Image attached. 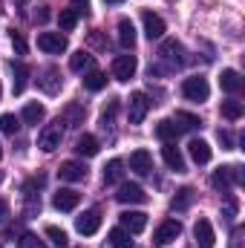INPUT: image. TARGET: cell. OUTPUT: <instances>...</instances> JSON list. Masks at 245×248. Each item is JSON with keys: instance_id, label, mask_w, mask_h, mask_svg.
Instances as JSON below:
<instances>
[{"instance_id": "obj_1", "label": "cell", "mask_w": 245, "mask_h": 248, "mask_svg": "<svg viewBox=\"0 0 245 248\" xmlns=\"http://www.w3.org/2000/svg\"><path fill=\"white\" fill-rule=\"evenodd\" d=\"M211 185L222 193H228L231 185H243V168L240 165H231V168H219L214 176H211Z\"/></svg>"}, {"instance_id": "obj_2", "label": "cell", "mask_w": 245, "mask_h": 248, "mask_svg": "<svg viewBox=\"0 0 245 248\" xmlns=\"http://www.w3.org/2000/svg\"><path fill=\"white\" fill-rule=\"evenodd\" d=\"M182 95L187 98V101H208L211 87H208V81H205L202 75H193V78H184Z\"/></svg>"}, {"instance_id": "obj_3", "label": "cell", "mask_w": 245, "mask_h": 248, "mask_svg": "<svg viewBox=\"0 0 245 248\" xmlns=\"http://www.w3.org/2000/svg\"><path fill=\"white\" fill-rule=\"evenodd\" d=\"M61 136H63V130H61V119H58V122L46 124V127L38 133V147H41L44 153H52L55 147H61Z\"/></svg>"}, {"instance_id": "obj_4", "label": "cell", "mask_w": 245, "mask_h": 248, "mask_svg": "<svg viewBox=\"0 0 245 248\" xmlns=\"http://www.w3.org/2000/svg\"><path fill=\"white\" fill-rule=\"evenodd\" d=\"M75 228H78V234H84V237H92V234L101 228V211H98V208H92V211H84V214L75 219Z\"/></svg>"}, {"instance_id": "obj_5", "label": "cell", "mask_w": 245, "mask_h": 248, "mask_svg": "<svg viewBox=\"0 0 245 248\" xmlns=\"http://www.w3.org/2000/svg\"><path fill=\"white\" fill-rule=\"evenodd\" d=\"M38 46L44 52H49V55H61V52H66V38L61 32H41L38 35Z\"/></svg>"}, {"instance_id": "obj_6", "label": "cell", "mask_w": 245, "mask_h": 248, "mask_svg": "<svg viewBox=\"0 0 245 248\" xmlns=\"http://www.w3.org/2000/svg\"><path fill=\"white\" fill-rule=\"evenodd\" d=\"M147 110H150V98H147L144 93H133V95H130V110H127L130 124H141L144 116H147Z\"/></svg>"}, {"instance_id": "obj_7", "label": "cell", "mask_w": 245, "mask_h": 248, "mask_svg": "<svg viewBox=\"0 0 245 248\" xmlns=\"http://www.w3.org/2000/svg\"><path fill=\"white\" fill-rule=\"evenodd\" d=\"M182 234V225L176 222V219H165L159 228H156V234H153V243L156 246H170L176 237Z\"/></svg>"}, {"instance_id": "obj_8", "label": "cell", "mask_w": 245, "mask_h": 248, "mask_svg": "<svg viewBox=\"0 0 245 248\" xmlns=\"http://www.w3.org/2000/svg\"><path fill=\"white\" fill-rule=\"evenodd\" d=\"M136 55H119L116 61H113V78L116 81H130L133 75H136Z\"/></svg>"}, {"instance_id": "obj_9", "label": "cell", "mask_w": 245, "mask_h": 248, "mask_svg": "<svg viewBox=\"0 0 245 248\" xmlns=\"http://www.w3.org/2000/svg\"><path fill=\"white\" fill-rule=\"evenodd\" d=\"M193 237H196V246L199 248H214L216 237H214V225H211V219H196V225H193Z\"/></svg>"}, {"instance_id": "obj_10", "label": "cell", "mask_w": 245, "mask_h": 248, "mask_svg": "<svg viewBox=\"0 0 245 248\" xmlns=\"http://www.w3.org/2000/svg\"><path fill=\"white\" fill-rule=\"evenodd\" d=\"M122 228L130 231V234H141L147 228V214L141 211H124L122 214Z\"/></svg>"}, {"instance_id": "obj_11", "label": "cell", "mask_w": 245, "mask_h": 248, "mask_svg": "<svg viewBox=\"0 0 245 248\" xmlns=\"http://www.w3.org/2000/svg\"><path fill=\"white\" fill-rule=\"evenodd\" d=\"M141 23H144V35H147L150 41H159V38L165 35V20H162L159 15H153V12H141Z\"/></svg>"}, {"instance_id": "obj_12", "label": "cell", "mask_w": 245, "mask_h": 248, "mask_svg": "<svg viewBox=\"0 0 245 248\" xmlns=\"http://www.w3.org/2000/svg\"><path fill=\"white\" fill-rule=\"evenodd\" d=\"M58 176H61L63 182H84L87 179V168L81 162H61Z\"/></svg>"}, {"instance_id": "obj_13", "label": "cell", "mask_w": 245, "mask_h": 248, "mask_svg": "<svg viewBox=\"0 0 245 248\" xmlns=\"http://www.w3.org/2000/svg\"><path fill=\"white\" fill-rule=\"evenodd\" d=\"M116 199L124 202V205H136V202H144L147 199V193L141 190V185H133V182H124L119 187V193H116Z\"/></svg>"}, {"instance_id": "obj_14", "label": "cell", "mask_w": 245, "mask_h": 248, "mask_svg": "<svg viewBox=\"0 0 245 248\" xmlns=\"http://www.w3.org/2000/svg\"><path fill=\"white\" fill-rule=\"evenodd\" d=\"M162 159H165V165H168L170 170H176V173H182L184 170V159H182V153H179V147H176L173 141H165V147H162Z\"/></svg>"}, {"instance_id": "obj_15", "label": "cell", "mask_w": 245, "mask_h": 248, "mask_svg": "<svg viewBox=\"0 0 245 248\" xmlns=\"http://www.w3.org/2000/svg\"><path fill=\"white\" fill-rule=\"evenodd\" d=\"M78 202H81V193L78 190H69V187H61L55 193V199H52V205L58 211H72V208H78Z\"/></svg>"}, {"instance_id": "obj_16", "label": "cell", "mask_w": 245, "mask_h": 248, "mask_svg": "<svg viewBox=\"0 0 245 248\" xmlns=\"http://www.w3.org/2000/svg\"><path fill=\"white\" fill-rule=\"evenodd\" d=\"M130 170H136L138 176H147V173L153 170V159H150V153H147V150H136V153L130 156Z\"/></svg>"}, {"instance_id": "obj_17", "label": "cell", "mask_w": 245, "mask_h": 248, "mask_svg": "<svg viewBox=\"0 0 245 248\" xmlns=\"http://www.w3.org/2000/svg\"><path fill=\"white\" fill-rule=\"evenodd\" d=\"M187 150H190V159H193L196 165H208V162H211V144H208V141L193 139V141L187 144Z\"/></svg>"}, {"instance_id": "obj_18", "label": "cell", "mask_w": 245, "mask_h": 248, "mask_svg": "<svg viewBox=\"0 0 245 248\" xmlns=\"http://www.w3.org/2000/svg\"><path fill=\"white\" fill-rule=\"evenodd\" d=\"M119 44H122L124 49H133V46H136V26H133V20H127V17L119 20Z\"/></svg>"}, {"instance_id": "obj_19", "label": "cell", "mask_w": 245, "mask_h": 248, "mask_svg": "<svg viewBox=\"0 0 245 248\" xmlns=\"http://www.w3.org/2000/svg\"><path fill=\"white\" fill-rule=\"evenodd\" d=\"M219 87L225 90V93H240L243 90V78H240V72L237 69H222V78H219Z\"/></svg>"}, {"instance_id": "obj_20", "label": "cell", "mask_w": 245, "mask_h": 248, "mask_svg": "<svg viewBox=\"0 0 245 248\" xmlns=\"http://www.w3.org/2000/svg\"><path fill=\"white\" fill-rule=\"evenodd\" d=\"M38 87L46 93V95H55L61 90V78H58V69H46L44 78H38Z\"/></svg>"}, {"instance_id": "obj_21", "label": "cell", "mask_w": 245, "mask_h": 248, "mask_svg": "<svg viewBox=\"0 0 245 248\" xmlns=\"http://www.w3.org/2000/svg\"><path fill=\"white\" fill-rule=\"evenodd\" d=\"M75 153H78V156H95V153H98V139L90 136V133H84V136L75 141Z\"/></svg>"}, {"instance_id": "obj_22", "label": "cell", "mask_w": 245, "mask_h": 248, "mask_svg": "<svg viewBox=\"0 0 245 248\" xmlns=\"http://www.w3.org/2000/svg\"><path fill=\"white\" fill-rule=\"evenodd\" d=\"M84 87H87L90 93H98V90H104V87H107V75H104V72H98V69H90V72L84 75Z\"/></svg>"}, {"instance_id": "obj_23", "label": "cell", "mask_w": 245, "mask_h": 248, "mask_svg": "<svg viewBox=\"0 0 245 248\" xmlns=\"http://www.w3.org/2000/svg\"><path fill=\"white\" fill-rule=\"evenodd\" d=\"M156 136L162 139V141H173L176 136H179V127L173 119H162V122L156 124Z\"/></svg>"}, {"instance_id": "obj_24", "label": "cell", "mask_w": 245, "mask_h": 248, "mask_svg": "<svg viewBox=\"0 0 245 248\" xmlns=\"http://www.w3.org/2000/svg\"><path fill=\"white\" fill-rule=\"evenodd\" d=\"M122 176H124V162L122 159L107 162V168H104V182L113 185V182H122Z\"/></svg>"}, {"instance_id": "obj_25", "label": "cell", "mask_w": 245, "mask_h": 248, "mask_svg": "<svg viewBox=\"0 0 245 248\" xmlns=\"http://www.w3.org/2000/svg\"><path fill=\"white\" fill-rule=\"evenodd\" d=\"M63 124H69V127H78V124H84V107L81 104H66V110H63Z\"/></svg>"}, {"instance_id": "obj_26", "label": "cell", "mask_w": 245, "mask_h": 248, "mask_svg": "<svg viewBox=\"0 0 245 248\" xmlns=\"http://www.w3.org/2000/svg\"><path fill=\"white\" fill-rule=\"evenodd\" d=\"M12 72H15V93H17V95H20V93H23V87H26V78H29V66H26V63H15L12 61Z\"/></svg>"}, {"instance_id": "obj_27", "label": "cell", "mask_w": 245, "mask_h": 248, "mask_svg": "<svg viewBox=\"0 0 245 248\" xmlns=\"http://www.w3.org/2000/svg\"><path fill=\"white\" fill-rule=\"evenodd\" d=\"M90 66H92V55L84 52V49L69 58V69H72V72H84V69H90Z\"/></svg>"}, {"instance_id": "obj_28", "label": "cell", "mask_w": 245, "mask_h": 248, "mask_svg": "<svg viewBox=\"0 0 245 248\" xmlns=\"http://www.w3.org/2000/svg\"><path fill=\"white\" fill-rule=\"evenodd\" d=\"M110 246L113 248H133L130 231H124V228H113V231H110Z\"/></svg>"}, {"instance_id": "obj_29", "label": "cell", "mask_w": 245, "mask_h": 248, "mask_svg": "<svg viewBox=\"0 0 245 248\" xmlns=\"http://www.w3.org/2000/svg\"><path fill=\"white\" fill-rule=\"evenodd\" d=\"M58 23H61L63 32H72V29L78 26V12H75V9H61V15H58Z\"/></svg>"}, {"instance_id": "obj_30", "label": "cell", "mask_w": 245, "mask_h": 248, "mask_svg": "<svg viewBox=\"0 0 245 248\" xmlns=\"http://www.w3.org/2000/svg\"><path fill=\"white\" fill-rule=\"evenodd\" d=\"M193 196H196V193H193V187H182V190L173 196V211H184V208L193 202Z\"/></svg>"}, {"instance_id": "obj_31", "label": "cell", "mask_w": 245, "mask_h": 248, "mask_svg": "<svg viewBox=\"0 0 245 248\" xmlns=\"http://www.w3.org/2000/svg\"><path fill=\"white\" fill-rule=\"evenodd\" d=\"M176 127H182V130H196V127H202L199 122V116H193V113H176Z\"/></svg>"}, {"instance_id": "obj_32", "label": "cell", "mask_w": 245, "mask_h": 248, "mask_svg": "<svg viewBox=\"0 0 245 248\" xmlns=\"http://www.w3.org/2000/svg\"><path fill=\"white\" fill-rule=\"evenodd\" d=\"M41 119H44V107H41V104H35V101H32V104H26V107H23V122H26V124H38Z\"/></svg>"}, {"instance_id": "obj_33", "label": "cell", "mask_w": 245, "mask_h": 248, "mask_svg": "<svg viewBox=\"0 0 245 248\" xmlns=\"http://www.w3.org/2000/svg\"><path fill=\"white\" fill-rule=\"evenodd\" d=\"M179 52H182V46H179L176 41H165V44H162V49H159V55H162L165 61H176V63H179V58H176Z\"/></svg>"}, {"instance_id": "obj_34", "label": "cell", "mask_w": 245, "mask_h": 248, "mask_svg": "<svg viewBox=\"0 0 245 248\" xmlns=\"http://www.w3.org/2000/svg\"><path fill=\"white\" fill-rule=\"evenodd\" d=\"M222 116H225L228 122H237V119L243 116V104H240V101H222Z\"/></svg>"}, {"instance_id": "obj_35", "label": "cell", "mask_w": 245, "mask_h": 248, "mask_svg": "<svg viewBox=\"0 0 245 248\" xmlns=\"http://www.w3.org/2000/svg\"><path fill=\"white\" fill-rule=\"evenodd\" d=\"M46 237L52 240V246H55V248H66V234H63L61 228L49 225V228H46Z\"/></svg>"}, {"instance_id": "obj_36", "label": "cell", "mask_w": 245, "mask_h": 248, "mask_svg": "<svg viewBox=\"0 0 245 248\" xmlns=\"http://www.w3.org/2000/svg\"><path fill=\"white\" fill-rule=\"evenodd\" d=\"M17 248H46V243H44V240H38L35 234H20Z\"/></svg>"}, {"instance_id": "obj_37", "label": "cell", "mask_w": 245, "mask_h": 248, "mask_svg": "<svg viewBox=\"0 0 245 248\" xmlns=\"http://www.w3.org/2000/svg\"><path fill=\"white\" fill-rule=\"evenodd\" d=\"M17 127H20V122H17L12 113H3V116H0V130H3V133H17Z\"/></svg>"}, {"instance_id": "obj_38", "label": "cell", "mask_w": 245, "mask_h": 248, "mask_svg": "<svg viewBox=\"0 0 245 248\" xmlns=\"http://www.w3.org/2000/svg\"><path fill=\"white\" fill-rule=\"evenodd\" d=\"M116 113H119V101H110V104L104 107V113H101V127H110L113 119H116Z\"/></svg>"}, {"instance_id": "obj_39", "label": "cell", "mask_w": 245, "mask_h": 248, "mask_svg": "<svg viewBox=\"0 0 245 248\" xmlns=\"http://www.w3.org/2000/svg\"><path fill=\"white\" fill-rule=\"evenodd\" d=\"M12 46H15L17 55H26V49H29V46H26V38H23L20 32H15V29H12Z\"/></svg>"}, {"instance_id": "obj_40", "label": "cell", "mask_w": 245, "mask_h": 248, "mask_svg": "<svg viewBox=\"0 0 245 248\" xmlns=\"http://www.w3.org/2000/svg\"><path fill=\"white\" fill-rule=\"evenodd\" d=\"M243 237H245V228H234V234H231V248H243Z\"/></svg>"}, {"instance_id": "obj_41", "label": "cell", "mask_w": 245, "mask_h": 248, "mask_svg": "<svg viewBox=\"0 0 245 248\" xmlns=\"http://www.w3.org/2000/svg\"><path fill=\"white\" fill-rule=\"evenodd\" d=\"M78 15H90V0H72Z\"/></svg>"}, {"instance_id": "obj_42", "label": "cell", "mask_w": 245, "mask_h": 248, "mask_svg": "<svg viewBox=\"0 0 245 248\" xmlns=\"http://www.w3.org/2000/svg\"><path fill=\"white\" fill-rule=\"evenodd\" d=\"M225 214H228V217H234V214H237V199H234V196L225 202Z\"/></svg>"}, {"instance_id": "obj_43", "label": "cell", "mask_w": 245, "mask_h": 248, "mask_svg": "<svg viewBox=\"0 0 245 248\" xmlns=\"http://www.w3.org/2000/svg\"><path fill=\"white\" fill-rule=\"evenodd\" d=\"M6 217H9V202H6V199H0V222H3Z\"/></svg>"}, {"instance_id": "obj_44", "label": "cell", "mask_w": 245, "mask_h": 248, "mask_svg": "<svg viewBox=\"0 0 245 248\" xmlns=\"http://www.w3.org/2000/svg\"><path fill=\"white\" fill-rule=\"evenodd\" d=\"M219 141H222L225 147H231V133H225V130H219Z\"/></svg>"}, {"instance_id": "obj_45", "label": "cell", "mask_w": 245, "mask_h": 248, "mask_svg": "<svg viewBox=\"0 0 245 248\" xmlns=\"http://www.w3.org/2000/svg\"><path fill=\"white\" fill-rule=\"evenodd\" d=\"M35 20H41V23H46V20H49V12H46V9H41V12L35 15Z\"/></svg>"}, {"instance_id": "obj_46", "label": "cell", "mask_w": 245, "mask_h": 248, "mask_svg": "<svg viewBox=\"0 0 245 248\" xmlns=\"http://www.w3.org/2000/svg\"><path fill=\"white\" fill-rule=\"evenodd\" d=\"M12 3H15V6H26V0H12Z\"/></svg>"}, {"instance_id": "obj_47", "label": "cell", "mask_w": 245, "mask_h": 248, "mask_svg": "<svg viewBox=\"0 0 245 248\" xmlns=\"http://www.w3.org/2000/svg\"><path fill=\"white\" fill-rule=\"evenodd\" d=\"M104 3H124V0H104Z\"/></svg>"}, {"instance_id": "obj_48", "label": "cell", "mask_w": 245, "mask_h": 248, "mask_svg": "<svg viewBox=\"0 0 245 248\" xmlns=\"http://www.w3.org/2000/svg\"><path fill=\"white\" fill-rule=\"evenodd\" d=\"M0 156H3V147H0Z\"/></svg>"}, {"instance_id": "obj_49", "label": "cell", "mask_w": 245, "mask_h": 248, "mask_svg": "<svg viewBox=\"0 0 245 248\" xmlns=\"http://www.w3.org/2000/svg\"><path fill=\"white\" fill-rule=\"evenodd\" d=\"M0 95H3V87H0Z\"/></svg>"}]
</instances>
